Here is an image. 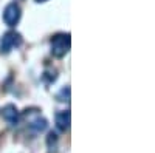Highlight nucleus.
<instances>
[{"mask_svg":"<svg viewBox=\"0 0 155 153\" xmlns=\"http://www.w3.org/2000/svg\"><path fill=\"white\" fill-rule=\"evenodd\" d=\"M71 48V39L70 34H56L53 39H51V54L54 57L61 59L64 57Z\"/></svg>","mask_w":155,"mask_h":153,"instance_id":"f257e3e1","label":"nucleus"},{"mask_svg":"<svg viewBox=\"0 0 155 153\" xmlns=\"http://www.w3.org/2000/svg\"><path fill=\"white\" fill-rule=\"evenodd\" d=\"M20 45H22V36L16 31H8L3 34L2 40H0V51L6 54L11 49H14Z\"/></svg>","mask_w":155,"mask_h":153,"instance_id":"f03ea898","label":"nucleus"},{"mask_svg":"<svg viewBox=\"0 0 155 153\" xmlns=\"http://www.w3.org/2000/svg\"><path fill=\"white\" fill-rule=\"evenodd\" d=\"M20 16H22V11H20V6L17 3L12 2V3L6 5V8L3 11V20L6 25H9V27L17 25L20 20Z\"/></svg>","mask_w":155,"mask_h":153,"instance_id":"7ed1b4c3","label":"nucleus"},{"mask_svg":"<svg viewBox=\"0 0 155 153\" xmlns=\"http://www.w3.org/2000/svg\"><path fill=\"white\" fill-rule=\"evenodd\" d=\"M2 114H3V119L9 125H17L20 122V111L17 110L16 105H12V104H6L2 110Z\"/></svg>","mask_w":155,"mask_h":153,"instance_id":"20e7f679","label":"nucleus"},{"mask_svg":"<svg viewBox=\"0 0 155 153\" xmlns=\"http://www.w3.org/2000/svg\"><path fill=\"white\" fill-rule=\"evenodd\" d=\"M70 122H71L70 110H64V111L56 113V116H54V124H56V127H58L61 132H67L68 127H70Z\"/></svg>","mask_w":155,"mask_h":153,"instance_id":"39448f33","label":"nucleus"},{"mask_svg":"<svg viewBox=\"0 0 155 153\" xmlns=\"http://www.w3.org/2000/svg\"><path fill=\"white\" fill-rule=\"evenodd\" d=\"M30 129L34 132V133H41V132H44L47 127H48V122H47V119H44V118H41V116H37V118H34L31 122H30Z\"/></svg>","mask_w":155,"mask_h":153,"instance_id":"423d86ee","label":"nucleus"},{"mask_svg":"<svg viewBox=\"0 0 155 153\" xmlns=\"http://www.w3.org/2000/svg\"><path fill=\"white\" fill-rule=\"evenodd\" d=\"M56 99L59 102H70V87H64L62 90L56 94Z\"/></svg>","mask_w":155,"mask_h":153,"instance_id":"0eeeda50","label":"nucleus"},{"mask_svg":"<svg viewBox=\"0 0 155 153\" xmlns=\"http://www.w3.org/2000/svg\"><path fill=\"white\" fill-rule=\"evenodd\" d=\"M56 144H58V135L53 133V132H50V133H48V138H47V145H48V148H50V150L56 148Z\"/></svg>","mask_w":155,"mask_h":153,"instance_id":"6e6552de","label":"nucleus"},{"mask_svg":"<svg viewBox=\"0 0 155 153\" xmlns=\"http://www.w3.org/2000/svg\"><path fill=\"white\" fill-rule=\"evenodd\" d=\"M44 2H47V0H36V3H44Z\"/></svg>","mask_w":155,"mask_h":153,"instance_id":"1a4fd4ad","label":"nucleus"}]
</instances>
